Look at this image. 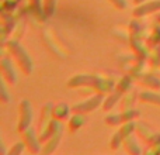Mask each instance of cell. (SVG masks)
Returning a JSON list of instances; mask_svg holds the SVG:
<instances>
[{"mask_svg":"<svg viewBox=\"0 0 160 155\" xmlns=\"http://www.w3.org/2000/svg\"><path fill=\"white\" fill-rule=\"evenodd\" d=\"M133 2H135V3H136V4H141V3L146 2V0H133Z\"/></svg>","mask_w":160,"mask_h":155,"instance_id":"24","label":"cell"},{"mask_svg":"<svg viewBox=\"0 0 160 155\" xmlns=\"http://www.w3.org/2000/svg\"><path fill=\"white\" fill-rule=\"evenodd\" d=\"M6 80L3 79L2 83H0V99H2V103H4V104H7V103L11 102V96L8 94L7 92V88H6Z\"/></svg>","mask_w":160,"mask_h":155,"instance_id":"19","label":"cell"},{"mask_svg":"<svg viewBox=\"0 0 160 155\" xmlns=\"http://www.w3.org/2000/svg\"><path fill=\"white\" fill-rule=\"evenodd\" d=\"M122 142H124V138H122L121 133H119V131H117V133L112 136L111 141H110V147L112 148V150H118V148L121 147Z\"/></svg>","mask_w":160,"mask_h":155,"instance_id":"20","label":"cell"},{"mask_svg":"<svg viewBox=\"0 0 160 155\" xmlns=\"http://www.w3.org/2000/svg\"><path fill=\"white\" fill-rule=\"evenodd\" d=\"M110 3H112V6L115 8H118V10H124V8H127V0H108Z\"/></svg>","mask_w":160,"mask_h":155,"instance_id":"23","label":"cell"},{"mask_svg":"<svg viewBox=\"0 0 160 155\" xmlns=\"http://www.w3.org/2000/svg\"><path fill=\"white\" fill-rule=\"evenodd\" d=\"M138 79L142 85L148 86V88L160 89V79H158V78L153 76V75H149V73H146V75H139Z\"/></svg>","mask_w":160,"mask_h":155,"instance_id":"11","label":"cell"},{"mask_svg":"<svg viewBox=\"0 0 160 155\" xmlns=\"http://www.w3.org/2000/svg\"><path fill=\"white\" fill-rule=\"evenodd\" d=\"M24 147H25V142L18 141L10 148V151H8L7 154L8 155H20V154H22V151H24Z\"/></svg>","mask_w":160,"mask_h":155,"instance_id":"21","label":"cell"},{"mask_svg":"<svg viewBox=\"0 0 160 155\" xmlns=\"http://www.w3.org/2000/svg\"><path fill=\"white\" fill-rule=\"evenodd\" d=\"M139 110H136V109H125V110H122L121 113H119V117H121V123L124 124V123L127 121H131V120H135L139 117Z\"/></svg>","mask_w":160,"mask_h":155,"instance_id":"14","label":"cell"},{"mask_svg":"<svg viewBox=\"0 0 160 155\" xmlns=\"http://www.w3.org/2000/svg\"><path fill=\"white\" fill-rule=\"evenodd\" d=\"M30 3H31L32 11L39 17V19H44V17L47 19L45 11H44V4H41V0H30Z\"/></svg>","mask_w":160,"mask_h":155,"instance_id":"17","label":"cell"},{"mask_svg":"<svg viewBox=\"0 0 160 155\" xmlns=\"http://www.w3.org/2000/svg\"><path fill=\"white\" fill-rule=\"evenodd\" d=\"M69 88H80V86H91L97 89L101 93L112 92L114 89V80L102 79L98 75H88V73H82V75H75L68 82Z\"/></svg>","mask_w":160,"mask_h":155,"instance_id":"1","label":"cell"},{"mask_svg":"<svg viewBox=\"0 0 160 155\" xmlns=\"http://www.w3.org/2000/svg\"><path fill=\"white\" fill-rule=\"evenodd\" d=\"M61 137H62V130L58 131L55 136H52L49 140H48V142L45 144V147H44V150H42V152H44V154H52L53 151L58 148L59 141H61Z\"/></svg>","mask_w":160,"mask_h":155,"instance_id":"9","label":"cell"},{"mask_svg":"<svg viewBox=\"0 0 160 155\" xmlns=\"http://www.w3.org/2000/svg\"><path fill=\"white\" fill-rule=\"evenodd\" d=\"M84 121H86V119L82 113H75L69 120V128L73 131L78 130V128H80L83 124H84Z\"/></svg>","mask_w":160,"mask_h":155,"instance_id":"15","label":"cell"},{"mask_svg":"<svg viewBox=\"0 0 160 155\" xmlns=\"http://www.w3.org/2000/svg\"><path fill=\"white\" fill-rule=\"evenodd\" d=\"M21 134H22V141L25 142V147L28 148V151L31 154L41 152V140H39V137L35 136V133L30 127L25 131H22Z\"/></svg>","mask_w":160,"mask_h":155,"instance_id":"6","label":"cell"},{"mask_svg":"<svg viewBox=\"0 0 160 155\" xmlns=\"http://www.w3.org/2000/svg\"><path fill=\"white\" fill-rule=\"evenodd\" d=\"M44 11L47 17H52L56 10V0H44Z\"/></svg>","mask_w":160,"mask_h":155,"instance_id":"18","label":"cell"},{"mask_svg":"<svg viewBox=\"0 0 160 155\" xmlns=\"http://www.w3.org/2000/svg\"><path fill=\"white\" fill-rule=\"evenodd\" d=\"M104 93H101V92H98L97 94H94V96L88 97L87 100H84V102L82 103H78V104H75L72 107V111L73 113H90V111L96 110L97 107H100L101 106V103L104 102Z\"/></svg>","mask_w":160,"mask_h":155,"instance_id":"3","label":"cell"},{"mask_svg":"<svg viewBox=\"0 0 160 155\" xmlns=\"http://www.w3.org/2000/svg\"><path fill=\"white\" fill-rule=\"evenodd\" d=\"M0 71H2V76L6 82H8L10 85H16L17 83V73L16 69L13 68V64L8 58L3 56L0 59Z\"/></svg>","mask_w":160,"mask_h":155,"instance_id":"7","label":"cell"},{"mask_svg":"<svg viewBox=\"0 0 160 155\" xmlns=\"http://www.w3.org/2000/svg\"><path fill=\"white\" fill-rule=\"evenodd\" d=\"M18 126H17V130L21 134L22 131H25L31 124V120H32V109H31V103L28 100H21L18 106Z\"/></svg>","mask_w":160,"mask_h":155,"instance_id":"4","label":"cell"},{"mask_svg":"<svg viewBox=\"0 0 160 155\" xmlns=\"http://www.w3.org/2000/svg\"><path fill=\"white\" fill-rule=\"evenodd\" d=\"M138 127V124H136L133 120H131V121H127V123H124L122 124V127L119 128V133H121V136H122V138H127V137H129V136H132V133L135 131V128Z\"/></svg>","mask_w":160,"mask_h":155,"instance_id":"16","label":"cell"},{"mask_svg":"<svg viewBox=\"0 0 160 155\" xmlns=\"http://www.w3.org/2000/svg\"><path fill=\"white\" fill-rule=\"evenodd\" d=\"M122 94H124V92H121L119 89H117L115 92H111L110 96H108L107 99L104 100L102 109H104V110H111V109H112L114 106L117 104V102H118V100L122 97Z\"/></svg>","mask_w":160,"mask_h":155,"instance_id":"10","label":"cell"},{"mask_svg":"<svg viewBox=\"0 0 160 155\" xmlns=\"http://www.w3.org/2000/svg\"><path fill=\"white\" fill-rule=\"evenodd\" d=\"M124 147H125V150H127L129 154H133V155L142 154V150L139 148V145L136 144V140L133 138L132 136L127 137V138L124 140Z\"/></svg>","mask_w":160,"mask_h":155,"instance_id":"13","label":"cell"},{"mask_svg":"<svg viewBox=\"0 0 160 155\" xmlns=\"http://www.w3.org/2000/svg\"><path fill=\"white\" fill-rule=\"evenodd\" d=\"M6 45H7L10 54L14 56L17 65L22 69V72H24L25 75H30L34 69V64H32L31 56L28 55L27 51H25V48H22L17 41H8V42H6Z\"/></svg>","mask_w":160,"mask_h":155,"instance_id":"2","label":"cell"},{"mask_svg":"<svg viewBox=\"0 0 160 155\" xmlns=\"http://www.w3.org/2000/svg\"><path fill=\"white\" fill-rule=\"evenodd\" d=\"M139 100L143 103L160 106V94L156 93V92H142V93H139Z\"/></svg>","mask_w":160,"mask_h":155,"instance_id":"12","label":"cell"},{"mask_svg":"<svg viewBox=\"0 0 160 155\" xmlns=\"http://www.w3.org/2000/svg\"><path fill=\"white\" fill-rule=\"evenodd\" d=\"M70 111H72V109H70L69 106L65 104V103H61V104L55 106V107L52 109V117L56 120H65L69 117Z\"/></svg>","mask_w":160,"mask_h":155,"instance_id":"8","label":"cell"},{"mask_svg":"<svg viewBox=\"0 0 160 155\" xmlns=\"http://www.w3.org/2000/svg\"><path fill=\"white\" fill-rule=\"evenodd\" d=\"M131 86H132V79H131L129 76H125L124 79L121 80V82H119V85H118V89L121 92H128L131 89Z\"/></svg>","mask_w":160,"mask_h":155,"instance_id":"22","label":"cell"},{"mask_svg":"<svg viewBox=\"0 0 160 155\" xmlns=\"http://www.w3.org/2000/svg\"><path fill=\"white\" fill-rule=\"evenodd\" d=\"M156 11H160V0H153V2H143L141 4H138L132 11V16L136 17V19H141L143 16H148V14L156 13Z\"/></svg>","mask_w":160,"mask_h":155,"instance_id":"5","label":"cell"}]
</instances>
